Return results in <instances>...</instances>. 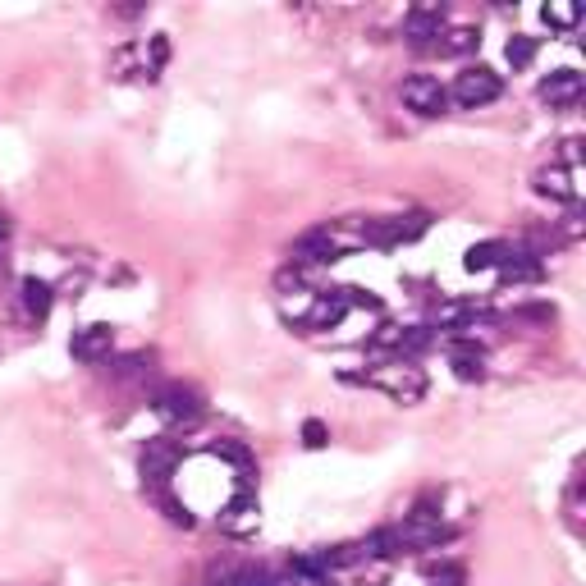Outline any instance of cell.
Listing matches in <instances>:
<instances>
[{"label": "cell", "instance_id": "cell-14", "mask_svg": "<svg viewBox=\"0 0 586 586\" xmlns=\"http://www.w3.org/2000/svg\"><path fill=\"white\" fill-rule=\"evenodd\" d=\"M536 193L541 197H554V202H573V174L564 170V165H550V170L536 174Z\"/></svg>", "mask_w": 586, "mask_h": 586}, {"label": "cell", "instance_id": "cell-28", "mask_svg": "<svg viewBox=\"0 0 586 586\" xmlns=\"http://www.w3.org/2000/svg\"><path fill=\"white\" fill-rule=\"evenodd\" d=\"M275 577H266V573H239V577H229L225 586H271Z\"/></svg>", "mask_w": 586, "mask_h": 586}, {"label": "cell", "instance_id": "cell-26", "mask_svg": "<svg viewBox=\"0 0 586 586\" xmlns=\"http://www.w3.org/2000/svg\"><path fill=\"white\" fill-rule=\"evenodd\" d=\"M326 440H330L326 422H316V417H307V422H303V445H307V449H321Z\"/></svg>", "mask_w": 586, "mask_h": 586}, {"label": "cell", "instance_id": "cell-12", "mask_svg": "<svg viewBox=\"0 0 586 586\" xmlns=\"http://www.w3.org/2000/svg\"><path fill=\"white\" fill-rule=\"evenodd\" d=\"M541 97L550 101V106H573V101L582 97V74H577V69H554L541 83Z\"/></svg>", "mask_w": 586, "mask_h": 586}, {"label": "cell", "instance_id": "cell-13", "mask_svg": "<svg viewBox=\"0 0 586 586\" xmlns=\"http://www.w3.org/2000/svg\"><path fill=\"white\" fill-rule=\"evenodd\" d=\"M344 312H348V303H344V293L335 289V293H326V298H316L303 326H312V330H330V326H339V321H344Z\"/></svg>", "mask_w": 586, "mask_h": 586}, {"label": "cell", "instance_id": "cell-24", "mask_svg": "<svg viewBox=\"0 0 586 586\" xmlns=\"http://www.w3.org/2000/svg\"><path fill=\"white\" fill-rule=\"evenodd\" d=\"M431 326H403V339H399V353H422L431 348Z\"/></svg>", "mask_w": 586, "mask_h": 586}, {"label": "cell", "instance_id": "cell-23", "mask_svg": "<svg viewBox=\"0 0 586 586\" xmlns=\"http://www.w3.org/2000/svg\"><path fill=\"white\" fill-rule=\"evenodd\" d=\"M152 500H156V504H161V509H165V518H170V522H174V527H193V513H188V509H184V504L174 500L170 490H156Z\"/></svg>", "mask_w": 586, "mask_h": 586}, {"label": "cell", "instance_id": "cell-21", "mask_svg": "<svg viewBox=\"0 0 586 586\" xmlns=\"http://www.w3.org/2000/svg\"><path fill=\"white\" fill-rule=\"evenodd\" d=\"M477 42H481V37H477V28H454V33H445V37H440L435 46H440L445 55H463V51H472Z\"/></svg>", "mask_w": 586, "mask_h": 586}, {"label": "cell", "instance_id": "cell-17", "mask_svg": "<svg viewBox=\"0 0 586 586\" xmlns=\"http://www.w3.org/2000/svg\"><path fill=\"white\" fill-rule=\"evenodd\" d=\"M207 454H211V458H225V463L239 467V481L252 477V454H248V445H239V440H216Z\"/></svg>", "mask_w": 586, "mask_h": 586}, {"label": "cell", "instance_id": "cell-8", "mask_svg": "<svg viewBox=\"0 0 586 586\" xmlns=\"http://www.w3.org/2000/svg\"><path fill=\"white\" fill-rule=\"evenodd\" d=\"M257 522H261V504H257V495H248V490H239V495L220 509V532H229V536H252L257 532Z\"/></svg>", "mask_w": 586, "mask_h": 586}, {"label": "cell", "instance_id": "cell-6", "mask_svg": "<svg viewBox=\"0 0 586 586\" xmlns=\"http://www.w3.org/2000/svg\"><path fill=\"white\" fill-rule=\"evenodd\" d=\"M179 454L184 449L174 445V440H147V449H142V486L152 490V495L170 486V472L179 463Z\"/></svg>", "mask_w": 586, "mask_h": 586}, {"label": "cell", "instance_id": "cell-19", "mask_svg": "<svg viewBox=\"0 0 586 586\" xmlns=\"http://www.w3.org/2000/svg\"><path fill=\"white\" fill-rule=\"evenodd\" d=\"M472 316H477V303H445L440 312H435V326L440 330H463Z\"/></svg>", "mask_w": 586, "mask_h": 586}, {"label": "cell", "instance_id": "cell-2", "mask_svg": "<svg viewBox=\"0 0 586 586\" xmlns=\"http://www.w3.org/2000/svg\"><path fill=\"white\" fill-rule=\"evenodd\" d=\"M500 92H504V83H500V74H495V69L472 65V69H463V74L454 78V92H449V97H454L458 106L477 110V106H490Z\"/></svg>", "mask_w": 586, "mask_h": 586}, {"label": "cell", "instance_id": "cell-30", "mask_svg": "<svg viewBox=\"0 0 586 586\" xmlns=\"http://www.w3.org/2000/svg\"><path fill=\"white\" fill-rule=\"evenodd\" d=\"M271 586H293V582H271Z\"/></svg>", "mask_w": 586, "mask_h": 586}, {"label": "cell", "instance_id": "cell-25", "mask_svg": "<svg viewBox=\"0 0 586 586\" xmlns=\"http://www.w3.org/2000/svg\"><path fill=\"white\" fill-rule=\"evenodd\" d=\"M431 586H463L467 582V573H463V564H440V568H431V577H426Z\"/></svg>", "mask_w": 586, "mask_h": 586}, {"label": "cell", "instance_id": "cell-18", "mask_svg": "<svg viewBox=\"0 0 586 586\" xmlns=\"http://www.w3.org/2000/svg\"><path fill=\"white\" fill-rule=\"evenodd\" d=\"M504 257H509V248H504V243H477V248H467L463 266H467V271H495Z\"/></svg>", "mask_w": 586, "mask_h": 586}, {"label": "cell", "instance_id": "cell-4", "mask_svg": "<svg viewBox=\"0 0 586 586\" xmlns=\"http://www.w3.org/2000/svg\"><path fill=\"white\" fill-rule=\"evenodd\" d=\"M399 97H403V106L417 110V115H426V120H435V115H445L449 110V92L440 87V78H431V74L403 78Z\"/></svg>", "mask_w": 586, "mask_h": 586}, {"label": "cell", "instance_id": "cell-20", "mask_svg": "<svg viewBox=\"0 0 586 586\" xmlns=\"http://www.w3.org/2000/svg\"><path fill=\"white\" fill-rule=\"evenodd\" d=\"M504 55H509V65L513 69H527L536 60V37H509V46H504Z\"/></svg>", "mask_w": 586, "mask_h": 586}, {"label": "cell", "instance_id": "cell-1", "mask_svg": "<svg viewBox=\"0 0 586 586\" xmlns=\"http://www.w3.org/2000/svg\"><path fill=\"white\" fill-rule=\"evenodd\" d=\"M348 380H367L376 390H385L394 403H417L426 394V371L413 362H390V367L371 371V376H348Z\"/></svg>", "mask_w": 586, "mask_h": 586}, {"label": "cell", "instance_id": "cell-15", "mask_svg": "<svg viewBox=\"0 0 586 586\" xmlns=\"http://www.w3.org/2000/svg\"><path fill=\"white\" fill-rule=\"evenodd\" d=\"M500 271H504V280H513V284H536L541 280V261H536V252H509V257L500 261Z\"/></svg>", "mask_w": 586, "mask_h": 586}, {"label": "cell", "instance_id": "cell-16", "mask_svg": "<svg viewBox=\"0 0 586 586\" xmlns=\"http://www.w3.org/2000/svg\"><path fill=\"white\" fill-rule=\"evenodd\" d=\"M51 303H55L51 284L37 280V275H28V280H23V312L33 316V321H42V316L51 312Z\"/></svg>", "mask_w": 586, "mask_h": 586}, {"label": "cell", "instance_id": "cell-29", "mask_svg": "<svg viewBox=\"0 0 586 586\" xmlns=\"http://www.w3.org/2000/svg\"><path fill=\"white\" fill-rule=\"evenodd\" d=\"M5 252H10V220L0 216V261H5Z\"/></svg>", "mask_w": 586, "mask_h": 586}, {"label": "cell", "instance_id": "cell-22", "mask_svg": "<svg viewBox=\"0 0 586 586\" xmlns=\"http://www.w3.org/2000/svg\"><path fill=\"white\" fill-rule=\"evenodd\" d=\"M541 14H545V23H550V28H573V23L582 19V10H577V5H568V0H550Z\"/></svg>", "mask_w": 586, "mask_h": 586}, {"label": "cell", "instance_id": "cell-11", "mask_svg": "<svg viewBox=\"0 0 586 586\" xmlns=\"http://www.w3.org/2000/svg\"><path fill=\"white\" fill-rule=\"evenodd\" d=\"M440 33H445V5H417V10L408 14V37H413V46H435Z\"/></svg>", "mask_w": 586, "mask_h": 586}, {"label": "cell", "instance_id": "cell-10", "mask_svg": "<svg viewBox=\"0 0 586 586\" xmlns=\"http://www.w3.org/2000/svg\"><path fill=\"white\" fill-rule=\"evenodd\" d=\"M74 358L78 362H101V358H110V348H115V330L106 326V321H97V326H83V330H74Z\"/></svg>", "mask_w": 586, "mask_h": 586}, {"label": "cell", "instance_id": "cell-9", "mask_svg": "<svg viewBox=\"0 0 586 586\" xmlns=\"http://www.w3.org/2000/svg\"><path fill=\"white\" fill-rule=\"evenodd\" d=\"M449 367H454L458 380H481L486 376V348H481L477 339L454 335L449 339Z\"/></svg>", "mask_w": 586, "mask_h": 586}, {"label": "cell", "instance_id": "cell-3", "mask_svg": "<svg viewBox=\"0 0 586 586\" xmlns=\"http://www.w3.org/2000/svg\"><path fill=\"white\" fill-rule=\"evenodd\" d=\"M426 225H431V216L426 211H408V216H390V220H367V243H376V248H394V243H413L426 234Z\"/></svg>", "mask_w": 586, "mask_h": 586}, {"label": "cell", "instance_id": "cell-5", "mask_svg": "<svg viewBox=\"0 0 586 586\" xmlns=\"http://www.w3.org/2000/svg\"><path fill=\"white\" fill-rule=\"evenodd\" d=\"M156 413L174 426H193V422H202L207 408H202V394H197L193 385H165V390L156 394Z\"/></svg>", "mask_w": 586, "mask_h": 586}, {"label": "cell", "instance_id": "cell-7", "mask_svg": "<svg viewBox=\"0 0 586 586\" xmlns=\"http://www.w3.org/2000/svg\"><path fill=\"white\" fill-rule=\"evenodd\" d=\"M339 252H344V243H339L335 229L316 225V229H307L303 239L293 243V266H326V261H335Z\"/></svg>", "mask_w": 586, "mask_h": 586}, {"label": "cell", "instance_id": "cell-27", "mask_svg": "<svg viewBox=\"0 0 586 586\" xmlns=\"http://www.w3.org/2000/svg\"><path fill=\"white\" fill-rule=\"evenodd\" d=\"M399 339H403V326H380L371 335V348H399Z\"/></svg>", "mask_w": 586, "mask_h": 586}]
</instances>
